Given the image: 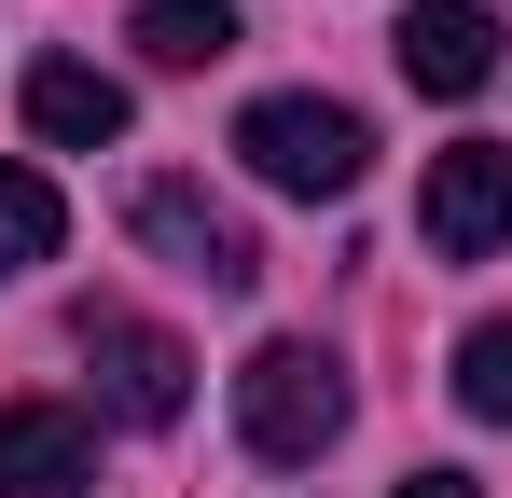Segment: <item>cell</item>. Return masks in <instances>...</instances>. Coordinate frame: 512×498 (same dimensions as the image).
<instances>
[{
  "mask_svg": "<svg viewBox=\"0 0 512 498\" xmlns=\"http://www.w3.org/2000/svg\"><path fill=\"white\" fill-rule=\"evenodd\" d=\"M84 360H97V388H111V415L125 429H180V402H194V346L153 319H125V305H84Z\"/></svg>",
  "mask_w": 512,
  "mask_h": 498,
  "instance_id": "cell-4",
  "label": "cell"
},
{
  "mask_svg": "<svg viewBox=\"0 0 512 498\" xmlns=\"http://www.w3.org/2000/svg\"><path fill=\"white\" fill-rule=\"evenodd\" d=\"M97 485V429L70 402H0V498H70Z\"/></svg>",
  "mask_w": 512,
  "mask_h": 498,
  "instance_id": "cell-7",
  "label": "cell"
},
{
  "mask_svg": "<svg viewBox=\"0 0 512 498\" xmlns=\"http://www.w3.org/2000/svg\"><path fill=\"white\" fill-rule=\"evenodd\" d=\"M457 402L485 415V429H512V319H485V332H457Z\"/></svg>",
  "mask_w": 512,
  "mask_h": 498,
  "instance_id": "cell-11",
  "label": "cell"
},
{
  "mask_svg": "<svg viewBox=\"0 0 512 498\" xmlns=\"http://www.w3.org/2000/svg\"><path fill=\"white\" fill-rule=\"evenodd\" d=\"M56 249H70V208H56V180H42V166H0V277L56 263Z\"/></svg>",
  "mask_w": 512,
  "mask_h": 498,
  "instance_id": "cell-10",
  "label": "cell"
},
{
  "mask_svg": "<svg viewBox=\"0 0 512 498\" xmlns=\"http://www.w3.org/2000/svg\"><path fill=\"white\" fill-rule=\"evenodd\" d=\"M153 70H222L236 56V0H139V28H125Z\"/></svg>",
  "mask_w": 512,
  "mask_h": 498,
  "instance_id": "cell-9",
  "label": "cell"
},
{
  "mask_svg": "<svg viewBox=\"0 0 512 498\" xmlns=\"http://www.w3.org/2000/svg\"><path fill=\"white\" fill-rule=\"evenodd\" d=\"M388 498H485V485H471V471H402Z\"/></svg>",
  "mask_w": 512,
  "mask_h": 498,
  "instance_id": "cell-12",
  "label": "cell"
},
{
  "mask_svg": "<svg viewBox=\"0 0 512 498\" xmlns=\"http://www.w3.org/2000/svg\"><path fill=\"white\" fill-rule=\"evenodd\" d=\"M416 236L443 249V263H499V249H512V153H499V139H457V153H429Z\"/></svg>",
  "mask_w": 512,
  "mask_h": 498,
  "instance_id": "cell-5",
  "label": "cell"
},
{
  "mask_svg": "<svg viewBox=\"0 0 512 498\" xmlns=\"http://www.w3.org/2000/svg\"><path fill=\"white\" fill-rule=\"evenodd\" d=\"M499 14H485V0H416V14H402V83H416V97H471V83H499Z\"/></svg>",
  "mask_w": 512,
  "mask_h": 498,
  "instance_id": "cell-6",
  "label": "cell"
},
{
  "mask_svg": "<svg viewBox=\"0 0 512 498\" xmlns=\"http://www.w3.org/2000/svg\"><path fill=\"white\" fill-rule=\"evenodd\" d=\"M236 443H250L263 471L333 457V443H346V374H333V346H305V332L250 346V374H236Z\"/></svg>",
  "mask_w": 512,
  "mask_h": 498,
  "instance_id": "cell-1",
  "label": "cell"
},
{
  "mask_svg": "<svg viewBox=\"0 0 512 498\" xmlns=\"http://www.w3.org/2000/svg\"><path fill=\"white\" fill-rule=\"evenodd\" d=\"M28 139H56V153H111L125 139V83L111 70H84V56H28Z\"/></svg>",
  "mask_w": 512,
  "mask_h": 498,
  "instance_id": "cell-8",
  "label": "cell"
},
{
  "mask_svg": "<svg viewBox=\"0 0 512 498\" xmlns=\"http://www.w3.org/2000/svg\"><path fill=\"white\" fill-rule=\"evenodd\" d=\"M125 236L153 249V263H180L194 291H250L263 277V249H250V222L208 194V180H180V166H153L139 194H125Z\"/></svg>",
  "mask_w": 512,
  "mask_h": 498,
  "instance_id": "cell-3",
  "label": "cell"
},
{
  "mask_svg": "<svg viewBox=\"0 0 512 498\" xmlns=\"http://www.w3.org/2000/svg\"><path fill=\"white\" fill-rule=\"evenodd\" d=\"M236 153H250L263 194H360L374 125H360L346 97H250V111H236Z\"/></svg>",
  "mask_w": 512,
  "mask_h": 498,
  "instance_id": "cell-2",
  "label": "cell"
}]
</instances>
